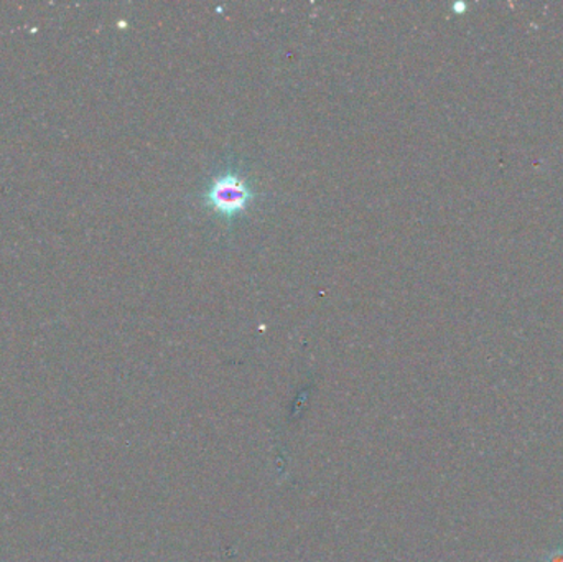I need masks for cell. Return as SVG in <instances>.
I'll use <instances>...</instances> for the list:
<instances>
[{"mask_svg": "<svg viewBox=\"0 0 563 562\" xmlns=\"http://www.w3.org/2000/svg\"><path fill=\"white\" fill-rule=\"evenodd\" d=\"M253 198L254 191L247 181L230 172L214 178L213 184L208 188L205 203L223 217L233 218L234 214L246 210Z\"/></svg>", "mask_w": 563, "mask_h": 562, "instance_id": "cell-1", "label": "cell"}]
</instances>
